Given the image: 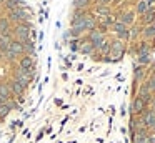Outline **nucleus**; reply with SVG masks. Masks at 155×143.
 I'll return each instance as SVG.
<instances>
[{"label": "nucleus", "instance_id": "9", "mask_svg": "<svg viewBox=\"0 0 155 143\" xmlns=\"http://www.w3.org/2000/svg\"><path fill=\"white\" fill-rule=\"evenodd\" d=\"M78 48H80V52L84 53V55H92V53L95 52L94 45H92V43L88 42L87 38H85V40H82V43H80V47H78Z\"/></svg>", "mask_w": 155, "mask_h": 143}, {"label": "nucleus", "instance_id": "7", "mask_svg": "<svg viewBox=\"0 0 155 143\" xmlns=\"http://www.w3.org/2000/svg\"><path fill=\"white\" fill-rule=\"evenodd\" d=\"M2 7H4L7 12H12V10L18 8V7H24V3H22V0H5V2L2 3Z\"/></svg>", "mask_w": 155, "mask_h": 143}, {"label": "nucleus", "instance_id": "16", "mask_svg": "<svg viewBox=\"0 0 155 143\" xmlns=\"http://www.w3.org/2000/svg\"><path fill=\"white\" fill-rule=\"evenodd\" d=\"M2 12H4V7H2V3H0V17H4V15H2Z\"/></svg>", "mask_w": 155, "mask_h": 143}, {"label": "nucleus", "instance_id": "14", "mask_svg": "<svg viewBox=\"0 0 155 143\" xmlns=\"http://www.w3.org/2000/svg\"><path fill=\"white\" fill-rule=\"evenodd\" d=\"M95 13L100 15V17H107V15H110V13H112V10H110V7H108V5H97Z\"/></svg>", "mask_w": 155, "mask_h": 143}, {"label": "nucleus", "instance_id": "2", "mask_svg": "<svg viewBox=\"0 0 155 143\" xmlns=\"http://www.w3.org/2000/svg\"><path fill=\"white\" fill-rule=\"evenodd\" d=\"M125 53V42H122V40H112L110 43V53L108 55H112L114 58L112 60H118L122 55Z\"/></svg>", "mask_w": 155, "mask_h": 143}, {"label": "nucleus", "instance_id": "5", "mask_svg": "<svg viewBox=\"0 0 155 143\" xmlns=\"http://www.w3.org/2000/svg\"><path fill=\"white\" fill-rule=\"evenodd\" d=\"M118 22H122L125 27H132L135 23V12L127 10V12L120 13V15H118Z\"/></svg>", "mask_w": 155, "mask_h": 143}, {"label": "nucleus", "instance_id": "15", "mask_svg": "<svg viewBox=\"0 0 155 143\" xmlns=\"http://www.w3.org/2000/svg\"><path fill=\"white\" fill-rule=\"evenodd\" d=\"M114 0H97V5H110Z\"/></svg>", "mask_w": 155, "mask_h": 143}, {"label": "nucleus", "instance_id": "10", "mask_svg": "<svg viewBox=\"0 0 155 143\" xmlns=\"http://www.w3.org/2000/svg\"><path fill=\"white\" fill-rule=\"evenodd\" d=\"M110 43H112V40H107V38H105L104 42H102L100 45H98L97 52L100 53V55H105V57H107L108 53H110Z\"/></svg>", "mask_w": 155, "mask_h": 143}, {"label": "nucleus", "instance_id": "4", "mask_svg": "<svg viewBox=\"0 0 155 143\" xmlns=\"http://www.w3.org/2000/svg\"><path fill=\"white\" fill-rule=\"evenodd\" d=\"M145 108H147V105H145V102L140 98V96H135L134 98V102H132V115H135V116H138V115H142V113L145 112Z\"/></svg>", "mask_w": 155, "mask_h": 143}, {"label": "nucleus", "instance_id": "3", "mask_svg": "<svg viewBox=\"0 0 155 143\" xmlns=\"http://www.w3.org/2000/svg\"><path fill=\"white\" fill-rule=\"evenodd\" d=\"M105 38H107V37H105V32H102L100 28H94L92 32H88V38L87 40L92 43V45H94V48L97 50L98 45H100Z\"/></svg>", "mask_w": 155, "mask_h": 143}, {"label": "nucleus", "instance_id": "8", "mask_svg": "<svg viewBox=\"0 0 155 143\" xmlns=\"http://www.w3.org/2000/svg\"><path fill=\"white\" fill-rule=\"evenodd\" d=\"M155 20V8H148L147 12L142 15V23L143 25H152Z\"/></svg>", "mask_w": 155, "mask_h": 143}, {"label": "nucleus", "instance_id": "1", "mask_svg": "<svg viewBox=\"0 0 155 143\" xmlns=\"http://www.w3.org/2000/svg\"><path fill=\"white\" fill-rule=\"evenodd\" d=\"M7 18L10 20V23L17 25V23H27L28 18H30V13L28 10H25L24 7H18V8L12 10V12H7Z\"/></svg>", "mask_w": 155, "mask_h": 143}, {"label": "nucleus", "instance_id": "13", "mask_svg": "<svg viewBox=\"0 0 155 143\" xmlns=\"http://www.w3.org/2000/svg\"><path fill=\"white\" fill-rule=\"evenodd\" d=\"M92 0H74V7L75 10H88Z\"/></svg>", "mask_w": 155, "mask_h": 143}, {"label": "nucleus", "instance_id": "17", "mask_svg": "<svg viewBox=\"0 0 155 143\" xmlns=\"http://www.w3.org/2000/svg\"><path fill=\"white\" fill-rule=\"evenodd\" d=\"M137 2H138V0H137Z\"/></svg>", "mask_w": 155, "mask_h": 143}, {"label": "nucleus", "instance_id": "12", "mask_svg": "<svg viewBox=\"0 0 155 143\" xmlns=\"http://www.w3.org/2000/svg\"><path fill=\"white\" fill-rule=\"evenodd\" d=\"M150 8V7L147 5V0H138L137 5H135V13H138V15H143L147 10Z\"/></svg>", "mask_w": 155, "mask_h": 143}, {"label": "nucleus", "instance_id": "6", "mask_svg": "<svg viewBox=\"0 0 155 143\" xmlns=\"http://www.w3.org/2000/svg\"><path fill=\"white\" fill-rule=\"evenodd\" d=\"M142 37H143L145 40H153L155 38V25L152 23V25H145L143 28H142Z\"/></svg>", "mask_w": 155, "mask_h": 143}, {"label": "nucleus", "instance_id": "11", "mask_svg": "<svg viewBox=\"0 0 155 143\" xmlns=\"http://www.w3.org/2000/svg\"><path fill=\"white\" fill-rule=\"evenodd\" d=\"M142 28H143V27L135 25V23H134V25L128 28V38H130V40H135L137 37H140V35H142Z\"/></svg>", "mask_w": 155, "mask_h": 143}]
</instances>
